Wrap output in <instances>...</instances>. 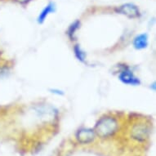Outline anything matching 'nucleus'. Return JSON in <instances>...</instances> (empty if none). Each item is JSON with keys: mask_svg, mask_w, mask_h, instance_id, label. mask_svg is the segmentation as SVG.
<instances>
[{"mask_svg": "<svg viewBox=\"0 0 156 156\" xmlns=\"http://www.w3.org/2000/svg\"><path fill=\"white\" fill-rule=\"evenodd\" d=\"M119 128L117 119L112 116H104L97 121L94 128V132L101 138H107L115 134Z\"/></svg>", "mask_w": 156, "mask_h": 156, "instance_id": "obj_1", "label": "nucleus"}, {"mask_svg": "<svg viewBox=\"0 0 156 156\" xmlns=\"http://www.w3.org/2000/svg\"><path fill=\"white\" fill-rule=\"evenodd\" d=\"M96 133L92 128H80L77 131L75 134V138L77 141L83 145L86 144H90L93 142L96 139Z\"/></svg>", "mask_w": 156, "mask_h": 156, "instance_id": "obj_2", "label": "nucleus"}, {"mask_svg": "<svg viewBox=\"0 0 156 156\" xmlns=\"http://www.w3.org/2000/svg\"><path fill=\"white\" fill-rule=\"evenodd\" d=\"M119 80L123 84L129 86H138L141 84V80H139L129 68H124L119 74Z\"/></svg>", "mask_w": 156, "mask_h": 156, "instance_id": "obj_3", "label": "nucleus"}, {"mask_svg": "<svg viewBox=\"0 0 156 156\" xmlns=\"http://www.w3.org/2000/svg\"><path fill=\"white\" fill-rule=\"evenodd\" d=\"M117 11L119 13L123 14L128 18H137L140 16L139 8L133 3H125L120 6Z\"/></svg>", "mask_w": 156, "mask_h": 156, "instance_id": "obj_4", "label": "nucleus"}, {"mask_svg": "<svg viewBox=\"0 0 156 156\" xmlns=\"http://www.w3.org/2000/svg\"><path fill=\"white\" fill-rule=\"evenodd\" d=\"M148 128L143 124H136L133 128L131 136L136 141H145L148 137Z\"/></svg>", "mask_w": 156, "mask_h": 156, "instance_id": "obj_5", "label": "nucleus"}, {"mask_svg": "<svg viewBox=\"0 0 156 156\" xmlns=\"http://www.w3.org/2000/svg\"><path fill=\"white\" fill-rule=\"evenodd\" d=\"M149 38L147 34H140L133 39V47L136 50H143L148 47Z\"/></svg>", "mask_w": 156, "mask_h": 156, "instance_id": "obj_6", "label": "nucleus"}, {"mask_svg": "<svg viewBox=\"0 0 156 156\" xmlns=\"http://www.w3.org/2000/svg\"><path fill=\"white\" fill-rule=\"evenodd\" d=\"M54 10H55V6L52 3H50L49 4L45 7V8L43 9L40 14L38 15V24H43L45 21V20L47 19V17L48 16V15L50 13L53 12Z\"/></svg>", "mask_w": 156, "mask_h": 156, "instance_id": "obj_7", "label": "nucleus"}, {"mask_svg": "<svg viewBox=\"0 0 156 156\" xmlns=\"http://www.w3.org/2000/svg\"><path fill=\"white\" fill-rule=\"evenodd\" d=\"M80 26V21H75L74 23H72L70 26H69V29H68V31H67V35L70 38V40H73L74 38V35H75V32L77 31V30L79 29Z\"/></svg>", "mask_w": 156, "mask_h": 156, "instance_id": "obj_8", "label": "nucleus"}, {"mask_svg": "<svg viewBox=\"0 0 156 156\" xmlns=\"http://www.w3.org/2000/svg\"><path fill=\"white\" fill-rule=\"evenodd\" d=\"M74 56L77 58L78 61H80V62H84L85 58H86V55H85L84 51H83L79 45H75L74 47Z\"/></svg>", "mask_w": 156, "mask_h": 156, "instance_id": "obj_9", "label": "nucleus"}, {"mask_svg": "<svg viewBox=\"0 0 156 156\" xmlns=\"http://www.w3.org/2000/svg\"><path fill=\"white\" fill-rule=\"evenodd\" d=\"M50 92L53 94L57 95V96H63L64 95V92L62 90L58 89V88H51V89H50Z\"/></svg>", "mask_w": 156, "mask_h": 156, "instance_id": "obj_10", "label": "nucleus"}, {"mask_svg": "<svg viewBox=\"0 0 156 156\" xmlns=\"http://www.w3.org/2000/svg\"><path fill=\"white\" fill-rule=\"evenodd\" d=\"M17 1L21 2V3H26V2H27V1H29V0H17Z\"/></svg>", "mask_w": 156, "mask_h": 156, "instance_id": "obj_11", "label": "nucleus"}]
</instances>
